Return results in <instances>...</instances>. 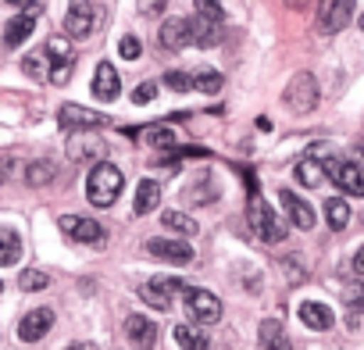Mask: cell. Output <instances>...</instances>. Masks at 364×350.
<instances>
[{"label": "cell", "mask_w": 364, "mask_h": 350, "mask_svg": "<svg viewBox=\"0 0 364 350\" xmlns=\"http://www.w3.org/2000/svg\"><path fill=\"white\" fill-rule=\"evenodd\" d=\"M122 193V171L111 164V161H100L90 168L86 175V197L93 208H111Z\"/></svg>", "instance_id": "cell-1"}, {"label": "cell", "mask_w": 364, "mask_h": 350, "mask_svg": "<svg viewBox=\"0 0 364 350\" xmlns=\"http://www.w3.org/2000/svg\"><path fill=\"white\" fill-rule=\"evenodd\" d=\"M247 218H250V229H254L257 240H264V243H282V240H286V226H282V218L264 204V197H261L257 190H254L250 201H247Z\"/></svg>", "instance_id": "cell-2"}, {"label": "cell", "mask_w": 364, "mask_h": 350, "mask_svg": "<svg viewBox=\"0 0 364 350\" xmlns=\"http://www.w3.org/2000/svg\"><path fill=\"white\" fill-rule=\"evenodd\" d=\"M282 104H286V111H293V115L314 111V107H318V83H314V75H311V72H296V75L289 79L286 93H282Z\"/></svg>", "instance_id": "cell-3"}, {"label": "cell", "mask_w": 364, "mask_h": 350, "mask_svg": "<svg viewBox=\"0 0 364 350\" xmlns=\"http://www.w3.org/2000/svg\"><path fill=\"white\" fill-rule=\"evenodd\" d=\"M186 290H190V286L182 282L178 275H154L150 282L139 286V297H143L150 307L168 311V307H171V297H175V293H186Z\"/></svg>", "instance_id": "cell-4"}, {"label": "cell", "mask_w": 364, "mask_h": 350, "mask_svg": "<svg viewBox=\"0 0 364 350\" xmlns=\"http://www.w3.org/2000/svg\"><path fill=\"white\" fill-rule=\"evenodd\" d=\"M43 54H47V61H50V83H54V86H65V83L72 79V68H75V51L68 47V40L54 36V40L43 43Z\"/></svg>", "instance_id": "cell-5"}, {"label": "cell", "mask_w": 364, "mask_h": 350, "mask_svg": "<svg viewBox=\"0 0 364 350\" xmlns=\"http://www.w3.org/2000/svg\"><path fill=\"white\" fill-rule=\"evenodd\" d=\"M325 175L350 197H364V168L357 161H325Z\"/></svg>", "instance_id": "cell-6"}, {"label": "cell", "mask_w": 364, "mask_h": 350, "mask_svg": "<svg viewBox=\"0 0 364 350\" xmlns=\"http://www.w3.org/2000/svg\"><path fill=\"white\" fill-rule=\"evenodd\" d=\"M58 125L65 132H90V129H104L107 125V115L90 111V107H79V104H65L58 111Z\"/></svg>", "instance_id": "cell-7"}, {"label": "cell", "mask_w": 364, "mask_h": 350, "mask_svg": "<svg viewBox=\"0 0 364 350\" xmlns=\"http://www.w3.org/2000/svg\"><path fill=\"white\" fill-rule=\"evenodd\" d=\"M182 297H186V311H190V318H193L197 325H211V322L222 318V300H218L215 293H208V290H193V286H190Z\"/></svg>", "instance_id": "cell-8"}, {"label": "cell", "mask_w": 364, "mask_h": 350, "mask_svg": "<svg viewBox=\"0 0 364 350\" xmlns=\"http://www.w3.org/2000/svg\"><path fill=\"white\" fill-rule=\"evenodd\" d=\"M350 18H353V4H350V0H325V4H318V29L325 36L346 29Z\"/></svg>", "instance_id": "cell-9"}, {"label": "cell", "mask_w": 364, "mask_h": 350, "mask_svg": "<svg viewBox=\"0 0 364 350\" xmlns=\"http://www.w3.org/2000/svg\"><path fill=\"white\" fill-rule=\"evenodd\" d=\"M61 229L75 240V243H104L107 233L97 218H86V215H61Z\"/></svg>", "instance_id": "cell-10"}, {"label": "cell", "mask_w": 364, "mask_h": 350, "mask_svg": "<svg viewBox=\"0 0 364 350\" xmlns=\"http://www.w3.org/2000/svg\"><path fill=\"white\" fill-rule=\"evenodd\" d=\"M146 250L157 258V261H168V265H190L193 261V247L186 240H146Z\"/></svg>", "instance_id": "cell-11"}, {"label": "cell", "mask_w": 364, "mask_h": 350, "mask_svg": "<svg viewBox=\"0 0 364 350\" xmlns=\"http://www.w3.org/2000/svg\"><path fill=\"white\" fill-rule=\"evenodd\" d=\"M157 43L164 51H182L193 43V26L190 18H164V26L157 29Z\"/></svg>", "instance_id": "cell-12"}, {"label": "cell", "mask_w": 364, "mask_h": 350, "mask_svg": "<svg viewBox=\"0 0 364 350\" xmlns=\"http://www.w3.org/2000/svg\"><path fill=\"white\" fill-rule=\"evenodd\" d=\"M104 139L97 136V132H72L68 136V157L72 161H104Z\"/></svg>", "instance_id": "cell-13"}, {"label": "cell", "mask_w": 364, "mask_h": 350, "mask_svg": "<svg viewBox=\"0 0 364 350\" xmlns=\"http://www.w3.org/2000/svg\"><path fill=\"white\" fill-rule=\"evenodd\" d=\"M97 29V8L93 4H72L65 15V33L72 40H86Z\"/></svg>", "instance_id": "cell-14"}, {"label": "cell", "mask_w": 364, "mask_h": 350, "mask_svg": "<svg viewBox=\"0 0 364 350\" xmlns=\"http://www.w3.org/2000/svg\"><path fill=\"white\" fill-rule=\"evenodd\" d=\"M50 325H54V311H50V307H33V311L18 322V339H22V343H36V339H43V336L50 332Z\"/></svg>", "instance_id": "cell-15"}, {"label": "cell", "mask_w": 364, "mask_h": 350, "mask_svg": "<svg viewBox=\"0 0 364 350\" xmlns=\"http://www.w3.org/2000/svg\"><path fill=\"white\" fill-rule=\"evenodd\" d=\"M90 90H93V97H97V100H107V104H111V100L122 93V75L114 72V65L100 61V65H97V72H93Z\"/></svg>", "instance_id": "cell-16"}, {"label": "cell", "mask_w": 364, "mask_h": 350, "mask_svg": "<svg viewBox=\"0 0 364 350\" xmlns=\"http://www.w3.org/2000/svg\"><path fill=\"white\" fill-rule=\"evenodd\" d=\"M125 336L136 350H150L157 343V325L146 318V314H129L125 318Z\"/></svg>", "instance_id": "cell-17"}, {"label": "cell", "mask_w": 364, "mask_h": 350, "mask_svg": "<svg viewBox=\"0 0 364 350\" xmlns=\"http://www.w3.org/2000/svg\"><path fill=\"white\" fill-rule=\"evenodd\" d=\"M279 204L286 208V218L296 226V229H311L314 226V211L304 197H296L293 190H279Z\"/></svg>", "instance_id": "cell-18"}, {"label": "cell", "mask_w": 364, "mask_h": 350, "mask_svg": "<svg viewBox=\"0 0 364 350\" xmlns=\"http://www.w3.org/2000/svg\"><path fill=\"white\" fill-rule=\"evenodd\" d=\"M36 15L40 11H22V15L8 18V26H4V47H22L33 36V29H36Z\"/></svg>", "instance_id": "cell-19"}, {"label": "cell", "mask_w": 364, "mask_h": 350, "mask_svg": "<svg viewBox=\"0 0 364 350\" xmlns=\"http://www.w3.org/2000/svg\"><path fill=\"white\" fill-rule=\"evenodd\" d=\"M296 318H300L307 329H314V332H325V329H332V322H336V314H332L325 304H318V300H304V304L296 307Z\"/></svg>", "instance_id": "cell-20"}, {"label": "cell", "mask_w": 364, "mask_h": 350, "mask_svg": "<svg viewBox=\"0 0 364 350\" xmlns=\"http://www.w3.org/2000/svg\"><path fill=\"white\" fill-rule=\"evenodd\" d=\"M22 258V236L8 226H0V268H11Z\"/></svg>", "instance_id": "cell-21"}, {"label": "cell", "mask_w": 364, "mask_h": 350, "mask_svg": "<svg viewBox=\"0 0 364 350\" xmlns=\"http://www.w3.org/2000/svg\"><path fill=\"white\" fill-rule=\"evenodd\" d=\"M157 204H161V186H157L154 179H143V183L136 186L132 211H136V215H150V211H157Z\"/></svg>", "instance_id": "cell-22"}, {"label": "cell", "mask_w": 364, "mask_h": 350, "mask_svg": "<svg viewBox=\"0 0 364 350\" xmlns=\"http://www.w3.org/2000/svg\"><path fill=\"white\" fill-rule=\"evenodd\" d=\"M257 339H261V350H293L289 339H286V332H282V322H275V318L261 322Z\"/></svg>", "instance_id": "cell-23"}, {"label": "cell", "mask_w": 364, "mask_h": 350, "mask_svg": "<svg viewBox=\"0 0 364 350\" xmlns=\"http://www.w3.org/2000/svg\"><path fill=\"white\" fill-rule=\"evenodd\" d=\"M171 336H175V343L182 346V350H211V343H208V336L200 332V329H193V325H175L171 329Z\"/></svg>", "instance_id": "cell-24"}, {"label": "cell", "mask_w": 364, "mask_h": 350, "mask_svg": "<svg viewBox=\"0 0 364 350\" xmlns=\"http://www.w3.org/2000/svg\"><path fill=\"white\" fill-rule=\"evenodd\" d=\"M325 222H328L332 233L346 229V226H350V204H346L343 197H328V201H325Z\"/></svg>", "instance_id": "cell-25"}, {"label": "cell", "mask_w": 364, "mask_h": 350, "mask_svg": "<svg viewBox=\"0 0 364 350\" xmlns=\"http://www.w3.org/2000/svg\"><path fill=\"white\" fill-rule=\"evenodd\" d=\"M293 171H296V179H300L304 186H318L321 175H325V161H318V157H300V164H296Z\"/></svg>", "instance_id": "cell-26"}, {"label": "cell", "mask_w": 364, "mask_h": 350, "mask_svg": "<svg viewBox=\"0 0 364 350\" xmlns=\"http://www.w3.org/2000/svg\"><path fill=\"white\" fill-rule=\"evenodd\" d=\"M22 72H26L29 79H36V83H47V79H50V61H47V54H43V51L26 54V58H22Z\"/></svg>", "instance_id": "cell-27"}, {"label": "cell", "mask_w": 364, "mask_h": 350, "mask_svg": "<svg viewBox=\"0 0 364 350\" xmlns=\"http://www.w3.org/2000/svg\"><path fill=\"white\" fill-rule=\"evenodd\" d=\"M161 222H164L171 233H178V236H197V229H200L190 215H182V211H164V215H161Z\"/></svg>", "instance_id": "cell-28"}, {"label": "cell", "mask_w": 364, "mask_h": 350, "mask_svg": "<svg viewBox=\"0 0 364 350\" xmlns=\"http://www.w3.org/2000/svg\"><path fill=\"white\" fill-rule=\"evenodd\" d=\"M139 136L150 147H161V150H171L175 147V129H168V125H146V129H139Z\"/></svg>", "instance_id": "cell-29"}, {"label": "cell", "mask_w": 364, "mask_h": 350, "mask_svg": "<svg viewBox=\"0 0 364 350\" xmlns=\"http://www.w3.org/2000/svg\"><path fill=\"white\" fill-rule=\"evenodd\" d=\"M190 26H193V43H197V47H215V43H218V29H222V26L204 22V18H190Z\"/></svg>", "instance_id": "cell-30"}, {"label": "cell", "mask_w": 364, "mask_h": 350, "mask_svg": "<svg viewBox=\"0 0 364 350\" xmlns=\"http://www.w3.org/2000/svg\"><path fill=\"white\" fill-rule=\"evenodd\" d=\"M343 304H346L350 314H360V311H364V279L346 282V290H343Z\"/></svg>", "instance_id": "cell-31"}, {"label": "cell", "mask_w": 364, "mask_h": 350, "mask_svg": "<svg viewBox=\"0 0 364 350\" xmlns=\"http://www.w3.org/2000/svg\"><path fill=\"white\" fill-rule=\"evenodd\" d=\"M54 179V164L50 161H33L29 168H26V183L29 186H47Z\"/></svg>", "instance_id": "cell-32"}, {"label": "cell", "mask_w": 364, "mask_h": 350, "mask_svg": "<svg viewBox=\"0 0 364 350\" xmlns=\"http://www.w3.org/2000/svg\"><path fill=\"white\" fill-rule=\"evenodd\" d=\"M18 286H22L26 293H36V290H47V286H50V275L40 272V268H26V272L18 275Z\"/></svg>", "instance_id": "cell-33"}, {"label": "cell", "mask_w": 364, "mask_h": 350, "mask_svg": "<svg viewBox=\"0 0 364 350\" xmlns=\"http://www.w3.org/2000/svg\"><path fill=\"white\" fill-rule=\"evenodd\" d=\"M193 86H197L200 93H218V90H222V72H215V68H200V72L193 75Z\"/></svg>", "instance_id": "cell-34"}, {"label": "cell", "mask_w": 364, "mask_h": 350, "mask_svg": "<svg viewBox=\"0 0 364 350\" xmlns=\"http://www.w3.org/2000/svg\"><path fill=\"white\" fill-rule=\"evenodd\" d=\"M218 193L211 190V175H200V183H197V190H190V201L193 204H211Z\"/></svg>", "instance_id": "cell-35"}, {"label": "cell", "mask_w": 364, "mask_h": 350, "mask_svg": "<svg viewBox=\"0 0 364 350\" xmlns=\"http://www.w3.org/2000/svg\"><path fill=\"white\" fill-rule=\"evenodd\" d=\"M164 86L175 90V93H186V90H193V75H186V72H164Z\"/></svg>", "instance_id": "cell-36"}, {"label": "cell", "mask_w": 364, "mask_h": 350, "mask_svg": "<svg viewBox=\"0 0 364 350\" xmlns=\"http://www.w3.org/2000/svg\"><path fill=\"white\" fill-rule=\"evenodd\" d=\"M118 54H122L125 61H136V58L143 54V43H139V36H122V43H118Z\"/></svg>", "instance_id": "cell-37"}, {"label": "cell", "mask_w": 364, "mask_h": 350, "mask_svg": "<svg viewBox=\"0 0 364 350\" xmlns=\"http://www.w3.org/2000/svg\"><path fill=\"white\" fill-rule=\"evenodd\" d=\"M197 18H204V22H215V26H222L225 11H222L218 4H208V0H200V4H197Z\"/></svg>", "instance_id": "cell-38"}, {"label": "cell", "mask_w": 364, "mask_h": 350, "mask_svg": "<svg viewBox=\"0 0 364 350\" xmlns=\"http://www.w3.org/2000/svg\"><path fill=\"white\" fill-rule=\"evenodd\" d=\"M154 97H157V86L154 83H143V86L132 90V104H150Z\"/></svg>", "instance_id": "cell-39"}, {"label": "cell", "mask_w": 364, "mask_h": 350, "mask_svg": "<svg viewBox=\"0 0 364 350\" xmlns=\"http://www.w3.org/2000/svg\"><path fill=\"white\" fill-rule=\"evenodd\" d=\"M8 175H11V157H0V186H4Z\"/></svg>", "instance_id": "cell-40"}, {"label": "cell", "mask_w": 364, "mask_h": 350, "mask_svg": "<svg viewBox=\"0 0 364 350\" xmlns=\"http://www.w3.org/2000/svg\"><path fill=\"white\" fill-rule=\"evenodd\" d=\"M143 15H164V4H139Z\"/></svg>", "instance_id": "cell-41"}, {"label": "cell", "mask_w": 364, "mask_h": 350, "mask_svg": "<svg viewBox=\"0 0 364 350\" xmlns=\"http://www.w3.org/2000/svg\"><path fill=\"white\" fill-rule=\"evenodd\" d=\"M353 272H357V275H364V247L353 254Z\"/></svg>", "instance_id": "cell-42"}, {"label": "cell", "mask_w": 364, "mask_h": 350, "mask_svg": "<svg viewBox=\"0 0 364 350\" xmlns=\"http://www.w3.org/2000/svg\"><path fill=\"white\" fill-rule=\"evenodd\" d=\"M357 22H360V29H364V15H360V18H357Z\"/></svg>", "instance_id": "cell-43"}, {"label": "cell", "mask_w": 364, "mask_h": 350, "mask_svg": "<svg viewBox=\"0 0 364 350\" xmlns=\"http://www.w3.org/2000/svg\"><path fill=\"white\" fill-rule=\"evenodd\" d=\"M360 150H364V136H360Z\"/></svg>", "instance_id": "cell-44"}, {"label": "cell", "mask_w": 364, "mask_h": 350, "mask_svg": "<svg viewBox=\"0 0 364 350\" xmlns=\"http://www.w3.org/2000/svg\"><path fill=\"white\" fill-rule=\"evenodd\" d=\"M0 293H4V282H0Z\"/></svg>", "instance_id": "cell-45"}]
</instances>
